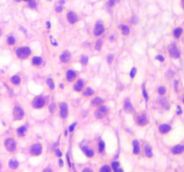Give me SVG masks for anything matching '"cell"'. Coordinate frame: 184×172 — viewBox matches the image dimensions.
<instances>
[{
	"mask_svg": "<svg viewBox=\"0 0 184 172\" xmlns=\"http://www.w3.org/2000/svg\"><path fill=\"white\" fill-rule=\"evenodd\" d=\"M32 51H31L30 47H22L17 48L16 50V56L17 57L21 58V59H24V58H27L28 56H30Z\"/></svg>",
	"mask_w": 184,
	"mask_h": 172,
	"instance_id": "6da1fadb",
	"label": "cell"
},
{
	"mask_svg": "<svg viewBox=\"0 0 184 172\" xmlns=\"http://www.w3.org/2000/svg\"><path fill=\"white\" fill-rule=\"evenodd\" d=\"M4 146L7 151L9 152H13L16 150V142L13 138H6L5 141H4Z\"/></svg>",
	"mask_w": 184,
	"mask_h": 172,
	"instance_id": "7a4b0ae2",
	"label": "cell"
},
{
	"mask_svg": "<svg viewBox=\"0 0 184 172\" xmlns=\"http://www.w3.org/2000/svg\"><path fill=\"white\" fill-rule=\"evenodd\" d=\"M24 117V112L23 109L18 106H15L13 110V117L15 120H22Z\"/></svg>",
	"mask_w": 184,
	"mask_h": 172,
	"instance_id": "3957f363",
	"label": "cell"
},
{
	"mask_svg": "<svg viewBox=\"0 0 184 172\" xmlns=\"http://www.w3.org/2000/svg\"><path fill=\"white\" fill-rule=\"evenodd\" d=\"M45 105V101L44 99L42 97H36L33 99V106L34 109H42V107H44Z\"/></svg>",
	"mask_w": 184,
	"mask_h": 172,
	"instance_id": "277c9868",
	"label": "cell"
},
{
	"mask_svg": "<svg viewBox=\"0 0 184 172\" xmlns=\"http://www.w3.org/2000/svg\"><path fill=\"white\" fill-rule=\"evenodd\" d=\"M42 152V146L40 143H35L31 147V153L34 156H39Z\"/></svg>",
	"mask_w": 184,
	"mask_h": 172,
	"instance_id": "5b68a950",
	"label": "cell"
},
{
	"mask_svg": "<svg viewBox=\"0 0 184 172\" xmlns=\"http://www.w3.org/2000/svg\"><path fill=\"white\" fill-rule=\"evenodd\" d=\"M136 121H137L138 125L143 126V125H146L147 124L148 120H147L146 114H139V115L136 116Z\"/></svg>",
	"mask_w": 184,
	"mask_h": 172,
	"instance_id": "8992f818",
	"label": "cell"
},
{
	"mask_svg": "<svg viewBox=\"0 0 184 172\" xmlns=\"http://www.w3.org/2000/svg\"><path fill=\"white\" fill-rule=\"evenodd\" d=\"M107 112H108V108L106 106H101L97 109V111L95 112V115H96L97 118H101V117H103L106 115Z\"/></svg>",
	"mask_w": 184,
	"mask_h": 172,
	"instance_id": "52a82bcc",
	"label": "cell"
},
{
	"mask_svg": "<svg viewBox=\"0 0 184 172\" xmlns=\"http://www.w3.org/2000/svg\"><path fill=\"white\" fill-rule=\"evenodd\" d=\"M169 53H170V56L173 57V58H179L180 56H181V53H180V50L178 49V47H176V46H172L171 47L169 50Z\"/></svg>",
	"mask_w": 184,
	"mask_h": 172,
	"instance_id": "ba28073f",
	"label": "cell"
},
{
	"mask_svg": "<svg viewBox=\"0 0 184 172\" xmlns=\"http://www.w3.org/2000/svg\"><path fill=\"white\" fill-rule=\"evenodd\" d=\"M71 58V54L69 53L67 50H65L61 55H60V60L63 63H67Z\"/></svg>",
	"mask_w": 184,
	"mask_h": 172,
	"instance_id": "9c48e42d",
	"label": "cell"
},
{
	"mask_svg": "<svg viewBox=\"0 0 184 172\" xmlns=\"http://www.w3.org/2000/svg\"><path fill=\"white\" fill-rule=\"evenodd\" d=\"M67 20L70 23H75V22L77 21V15L74 12H69L67 13Z\"/></svg>",
	"mask_w": 184,
	"mask_h": 172,
	"instance_id": "30bf717a",
	"label": "cell"
},
{
	"mask_svg": "<svg viewBox=\"0 0 184 172\" xmlns=\"http://www.w3.org/2000/svg\"><path fill=\"white\" fill-rule=\"evenodd\" d=\"M103 31H104V28L101 23H97L96 25H95L94 30H93V32H94L95 35L100 36Z\"/></svg>",
	"mask_w": 184,
	"mask_h": 172,
	"instance_id": "8fae6325",
	"label": "cell"
},
{
	"mask_svg": "<svg viewBox=\"0 0 184 172\" xmlns=\"http://www.w3.org/2000/svg\"><path fill=\"white\" fill-rule=\"evenodd\" d=\"M172 129V127L167 124H162L161 125H159V131L161 133H167L168 132H170Z\"/></svg>",
	"mask_w": 184,
	"mask_h": 172,
	"instance_id": "7c38bea8",
	"label": "cell"
},
{
	"mask_svg": "<svg viewBox=\"0 0 184 172\" xmlns=\"http://www.w3.org/2000/svg\"><path fill=\"white\" fill-rule=\"evenodd\" d=\"M75 77H76L75 72L73 71V70H68L67 71V80L68 82H72Z\"/></svg>",
	"mask_w": 184,
	"mask_h": 172,
	"instance_id": "4fadbf2b",
	"label": "cell"
},
{
	"mask_svg": "<svg viewBox=\"0 0 184 172\" xmlns=\"http://www.w3.org/2000/svg\"><path fill=\"white\" fill-rule=\"evenodd\" d=\"M184 151V146L182 145H176L172 149V152L173 154H180Z\"/></svg>",
	"mask_w": 184,
	"mask_h": 172,
	"instance_id": "5bb4252c",
	"label": "cell"
},
{
	"mask_svg": "<svg viewBox=\"0 0 184 172\" xmlns=\"http://www.w3.org/2000/svg\"><path fill=\"white\" fill-rule=\"evenodd\" d=\"M84 85V82L82 80H78L76 82V83L75 84L74 86V89L75 92H80L81 90L83 89V87Z\"/></svg>",
	"mask_w": 184,
	"mask_h": 172,
	"instance_id": "9a60e30c",
	"label": "cell"
},
{
	"mask_svg": "<svg viewBox=\"0 0 184 172\" xmlns=\"http://www.w3.org/2000/svg\"><path fill=\"white\" fill-rule=\"evenodd\" d=\"M140 151L139 148V142L137 140H134L133 141V153L134 154H138Z\"/></svg>",
	"mask_w": 184,
	"mask_h": 172,
	"instance_id": "2e32d148",
	"label": "cell"
},
{
	"mask_svg": "<svg viewBox=\"0 0 184 172\" xmlns=\"http://www.w3.org/2000/svg\"><path fill=\"white\" fill-rule=\"evenodd\" d=\"M8 166L11 169H16L19 166V162L15 160H10L8 162Z\"/></svg>",
	"mask_w": 184,
	"mask_h": 172,
	"instance_id": "e0dca14e",
	"label": "cell"
},
{
	"mask_svg": "<svg viewBox=\"0 0 184 172\" xmlns=\"http://www.w3.org/2000/svg\"><path fill=\"white\" fill-rule=\"evenodd\" d=\"M10 81H11V83H12L13 84L18 85V84H20V83H21V78L19 77L18 75H13L12 77L10 78Z\"/></svg>",
	"mask_w": 184,
	"mask_h": 172,
	"instance_id": "ac0fdd59",
	"label": "cell"
},
{
	"mask_svg": "<svg viewBox=\"0 0 184 172\" xmlns=\"http://www.w3.org/2000/svg\"><path fill=\"white\" fill-rule=\"evenodd\" d=\"M124 109H125V110L128 113L134 112L133 106L131 105V103L129 102V101H126V103H125V105H124Z\"/></svg>",
	"mask_w": 184,
	"mask_h": 172,
	"instance_id": "d6986e66",
	"label": "cell"
},
{
	"mask_svg": "<svg viewBox=\"0 0 184 172\" xmlns=\"http://www.w3.org/2000/svg\"><path fill=\"white\" fill-rule=\"evenodd\" d=\"M6 43L9 46H13L15 44V38L13 35H8L6 37Z\"/></svg>",
	"mask_w": 184,
	"mask_h": 172,
	"instance_id": "ffe728a7",
	"label": "cell"
},
{
	"mask_svg": "<svg viewBox=\"0 0 184 172\" xmlns=\"http://www.w3.org/2000/svg\"><path fill=\"white\" fill-rule=\"evenodd\" d=\"M102 102H103V100H102V99L100 98V97H96V98H94L92 101V105H93V106H99V105H101Z\"/></svg>",
	"mask_w": 184,
	"mask_h": 172,
	"instance_id": "44dd1931",
	"label": "cell"
},
{
	"mask_svg": "<svg viewBox=\"0 0 184 172\" xmlns=\"http://www.w3.org/2000/svg\"><path fill=\"white\" fill-rule=\"evenodd\" d=\"M120 30H121V32L123 35H128V33H129V28H128V26H127V25H121L120 26Z\"/></svg>",
	"mask_w": 184,
	"mask_h": 172,
	"instance_id": "7402d4cb",
	"label": "cell"
},
{
	"mask_svg": "<svg viewBox=\"0 0 184 172\" xmlns=\"http://www.w3.org/2000/svg\"><path fill=\"white\" fill-rule=\"evenodd\" d=\"M181 33H182V29H181V28H176V29H174V31H173V36H174L175 38H180Z\"/></svg>",
	"mask_w": 184,
	"mask_h": 172,
	"instance_id": "603a6c76",
	"label": "cell"
},
{
	"mask_svg": "<svg viewBox=\"0 0 184 172\" xmlns=\"http://www.w3.org/2000/svg\"><path fill=\"white\" fill-rule=\"evenodd\" d=\"M84 153H85L86 156L89 157V158H92V156H93V154H94L92 150H91V149H87L86 147L84 148Z\"/></svg>",
	"mask_w": 184,
	"mask_h": 172,
	"instance_id": "cb8c5ba5",
	"label": "cell"
},
{
	"mask_svg": "<svg viewBox=\"0 0 184 172\" xmlns=\"http://www.w3.org/2000/svg\"><path fill=\"white\" fill-rule=\"evenodd\" d=\"M25 131H26V127L24 126V125H23V126H20V127H18V129H17L18 135H20V136H24Z\"/></svg>",
	"mask_w": 184,
	"mask_h": 172,
	"instance_id": "d4e9b609",
	"label": "cell"
},
{
	"mask_svg": "<svg viewBox=\"0 0 184 172\" xmlns=\"http://www.w3.org/2000/svg\"><path fill=\"white\" fill-rule=\"evenodd\" d=\"M145 151H146V155L147 156L148 158H151L153 156V152H152V149L150 146H146V148H145Z\"/></svg>",
	"mask_w": 184,
	"mask_h": 172,
	"instance_id": "484cf974",
	"label": "cell"
},
{
	"mask_svg": "<svg viewBox=\"0 0 184 172\" xmlns=\"http://www.w3.org/2000/svg\"><path fill=\"white\" fill-rule=\"evenodd\" d=\"M42 63V58L40 56H34L33 58V64L35 65H39Z\"/></svg>",
	"mask_w": 184,
	"mask_h": 172,
	"instance_id": "4316f807",
	"label": "cell"
},
{
	"mask_svg": "<svg viewBox=\"0 0 184 172\" xmlns=\"http://www.w3.org/2000/svg\"><path fill=\"white\" fill-rule=\"evenodd\" d=\"M67 114H68V110L67 109H60V117L62 118H66L67 117Z\"/></svg>",
	"mask_w": 184,
	"mask_h": 172,
	"instance_id": "83f0119b",
	"label": "cell"
},
{
	"mask_svg": "<svg viewBox=\"0 0 184 172\" xmlns=\"http://www.w3.org/2000/svg\"><path fill=\"white\" fill-rule=\"evenodd\" d=\"M47 83H48V85H49V87H50L51 90H53L54 88H55V84H54V82H53V80H52L51 78H48Z\"/></svg>",
	"mask_w": 184,
	"mask_h": 172,
	"instance_id": "f1b7e54d",
	"label": "cell"
},
{
	"mask_svg": "<svg viewBox=\"0 0 184 172\" xmlns=\"http://www.w3.org/2000/svg\"><path fill=\"white\" fill-rule=\"evenodd\" d=\"M104 147H105V144H104V142L103 141H100L98 143V149H99V151L100 152H102L104 150Z\"/></svg>",
	"mask_w": 184,
	"mask_h": 172,
	"instance_id": "f546056e",
	"label": "cell"
},
{
	"mask_svg": "<svg viewBox=\"0 0 184 172\" xmlns=\"http://www.w3.org/2000/svg\"><path fill=\"white\" fill-rule=\"evenodd\" d=\"M92 93H93V91H92L91 88H87V89H86L85 91L84 92L83 94L84 95V96H91Z\"/></svg>",
	"mask_w": 184,
	"mask_h": 172,
	"instance_id": "4dcf8cb0",
	"label": "cell"
},
{
	"mask_svg": "<svg viewBox=\"0 0 184 172\" xmlns=\"http://www.w3.org/2000/svg\"><path fill=\"white\" fill-rule=\"evenodd\" d=\"M101 45H102V41H101V39H99L98 41L96 42V45H95V49L96 50H100L101 47Z\"/></svg>",
	"mask_w": 184,
	"mask_h": 172,
	"instance_id": "1f68e13d",
	"label": "cell"
},
{
	"mask_svg": "<svg viewBox=\"0 0 184 172\" xmlns=\"http://www.w3.org/2000/svg\"><path fill=\"white\" fill-rule=\"evenodd\" d=\"M165 92H166V90H165V88H164L163 86H160V87L158 88V92H159V94L163 95L164 93H165Z\"/></svg>",
	"mask_w": 184,
	"mask_h": 172,
	"instance_id": "d6a6232c",
	"label": "cell"
},
{
	"mask_svg": "<svg viewBox=\"0 0 184 172\" xmlns=\"http://www.w3.org/2000/svg\"><path fill=\"white\" fill-rule=\"evenodd\" d=\"M119 0H109V3H108V5H109V6H114L117 2H119Z\"/></svg>",
	"mask_w": 184,
	"mask_h": 172,
	"instance_id": "836d02e7",
	"label": "cell"
},
{
	"mask_svg": "<svg viewBox=\"0 0 184 172\" xmlns=\"http://www.w3.org/2000/svg\"><path fill=\"white\" fill-rule=\"evenodd\" d=\"M81 62H82V64H84V65H86L87 62H88V58H87V56H82Z\"/></svg>",
	"mask_w": 184,
	"mask_h": 172,
	"instance_id": "e575fe53",
	"label": "cell"
},
{
	"mask_svg": "<svg viewBox=\"0 0 184 172\" xmlns=\"http://www.w3.org/2000/svg\"><path fill=\"white\" fill-rule=\"evenodd\" d=\"M111 166H112V169L115 170L116 169H118V167L119 166V162L115 161V162H112V163H111Z\"/></svg>",
	"mask_w": 184,
	"mask_h": 172,
	"instance_id": "d590c367",
	"label": "cell"
},
{
	"mask_svg": "<svg viewBox=\"0 0 184 172\" xmlns=\"http://www.w3.org/2000/svg\"><path fill=\"white\" fill-rule=\"evenodd\" d=\"M36 6H37V4L34 2V1H30V4H29V7H31V8H34V7H36Z\"/></svg>",
	"mask_w": 184,
	"mask_h": 172,
	"instance_id": "8d00e7d4",
	"label": "cell"
},
{
	"mask_svg": "<svg viewBox=\"0 0 184 172\" xmlns=\"http://www.w3.org/2000/svg\"><path fill=\"white\" fill-rule=\"evenodd\" d=\"M101 171H110V168L108 166H103L101 169Z\"/></svg>",
	"mask_w": 184,
	"mask_h": 172,
	"instance_id": "74e56055",
	"label": "cell"
},
{
	"mask_svg": "<svg viewBox=\"0 0 184 172\" xmlns=\"http://www.w3.org/2000/svg\"><path fill=\"white\" fill-rule=\"evenodd\" d=\"M136 72H137V69L136 68H133L132 70H131L130 72V77L131 78H133L135 75H136Z\"/></svg>",
	"mask_w": 184,
	"mask_h": 172,
	"instance_id": "f35d334b",
	"label": "cell"
},
{
	"mask_svg": "<svg viewBox=\"0 0 184 172\" xmlns=\"http://www.w3.org/2000/svg\"><path fill=\"white\" fill-rule=\"evenodd\" d=\"M55 107H56V105H55L54 103L50 104V105L49 106V109H50V112H53V110H54V109H55Z\"/></svg>",
	"mask_w": 184,
	"mask_h": 172,
	"instance_id": "ab89813d",
	"label": "cell"
},
{
	"mask_svg": "<svg viewBox=\"0 0 184 172\" xmlns=\"http://www.w3.org/2000/svg\"><path fill=\"white\" fill-rule=\"evenodd\" d=\"M50 39L51 43H52V44H53L54 46H57V45H58V43H57V41H56V40H55V39H54V38H53V37H52V36H50Z\"/></svg>",
	"mask_w": 184,
	"mask_h": 172,
	"instance_id": "60d3db41",
	"label": "cell"
},
{
	"mask_svg": "<svg viewBox=\"0 0 184 172\" xmlns=\"http://www.w3.org/2000/svg\"><path fill=\"white\" fill-rule=\"evenodd\" d=\"M75 125H76V123H74L73 125H70V126H69V128H68V131H69V132H72V131L74 130V128L75 127Z\"/></svg>",
	"mask_w": 184,
	"mask_h": 172,
	"instance_id": "b9f144b4",
	"label": "cell"
},
{
	"mask_svg": "<svg viewBox=\"0 0 184 172\" xmlns=\"http://www.w3.org/2000/svg\"><path fill=\"white\" fill-rule=\"evenodd\" d=\"M143 95H144V97L146 98V100H148V95H147V92H146V89L143 90Z\"/></svg>",
	"mask_w": 184,
	"mask_h": 172,
	"instance_id": "7bdbcfd3",
	"label": "cell"
},
{
	"mask_svg": "<svg viewBox=\"0 0 184 172\" xmlns=\"http://www.w3.org/2000/svg\"><path fill=\"white\" fill-rule=\"evenodd\" d=\"M55 152H56V155H57V156H59V157H61V156H62V153H61V151H60L59 150V149H57Z\"/></svg>",
	"mask_w": 184,
	"mask_h": 172,
	"instance_id": "ee69618b",
	"label": "cell"
},
{
	"mask_svg": "<svg viewBox=\"0 0 184 172\" xmlns=\"http://www.w3.org/2000/svg\"><path fill=\"white\" fill-rule=\"evenodd\" d=\"M156 59L160 60L161 62H163V61H164V57L163 56H156Z\"/></svg>",
	"mask_w": 184,
	"mask_h": 172,
	"instance_id": "f6af8a7d",
	"label": "cell"
},
{
	"mask_svg": "<svg viewBox=\"0 0 184 172\" xmlns=\"http://www.w3.org/2000/svg\"><path fill=\"white\" fill-rule=\"evenodd\" d=\"M62 9H63V7H62L61 6H58V7H56V11H57V12L59 13V12H61V11H62Z\"/></svg>",
	"mask_w": 184,
	"mask_h": 172,
	"instance_id": "bcb514c9",
	"label": "cell"
},
{
	"mask_svg": "<svg viewBox=\"0 0 184 172\" xmlns=\"http://www.w3.org/2000/svg\"><path fill=\"white\" fill-rule=\"evenodd\" d=\"M112 59H113V56H112V55H110V56H108V62L110 63V64L111 63V60H112Z\"/></svg>",
	"mask_w": 184,
	"mask_h": 172,
	"instance_id": "7dc6e473",
	"label": "cell"
},
{
	"mask_svg": "<svg viewBox=\"0 0 184 172\" xmlns=\"http://www.w3.org/2000/svg\"><path fill=\"white\" fill-rule=\"evenodd\" d=\"M177 108H178V109H177V114H178V115H181V112H182V111H181V107H180V106H178Z\"/></svg>",
	"mask_w": 184,
	"mask_h": 172,
	"instance_id": "c3c4849f",
	"label": "cell"
},
{
	"mask_svg": "<svg viewBox=\"0 0 184 172\" xmlns=\"http://www.w3.org/2000/svg\"><path fill=\"white\" fill-rule=\"evenodd\" d=\"M63 164H64V162H63V160H61V159H60V160H59V166L62 167V166H63Z\"/></svg>",
	"mask_w": 184,
	"mask_h": 172,
	"instance_id": "681fc988",
	"label": "cell"
},
{
	"mask_svg": "<svg viewBox=\"0 0 184 172\" xmlns=\"http://www.w3.org/2000/svg\"><path fill=\"white\" fill-rule=\"evenodd\" d=\"M83 171H92V169H83Z\"/></svg>",
	"mask_w": 184,
	"mask_h": 172,
	"instance_id": "f907efd6",
	"label": "cell"
},
{
	"mask_svg": "<svg viewBox=\"0 0 184 172\" xmlns=\"http://www.w3.org/2000/svg\"><path fill=\"white\" fill-rule=\"evenodd\" d=\"M47 26L49 27V28L50 27V22H47Z\"/></svg>",
	"mask_w": 184,
	"mask_h": 172,
	"instance_id": "816d5d0a",
	"label": "cell"
},
{
	"mask_svg": "<svg viewBox=\"0 0 184 172\" xmlns=\"http://www.w3.org/2000/svg\"><path fill=\"white\" fill-rule=\"evenodd\" d=\"M60 88H64V84H60Z\"/></svg>",
	"mask_w": 184,
	"mask_h": 172,
	"instance_id": "f5cc1de1",
	"label": "cell"
},
{
	"mask_svg": "<svg viewBox=\"0 0 184 172\" xmlns=\"http://www.w3.org/2000/svg\"><path fill=\"white\" fill-rule=\"evenodd\" d=\"M2 36V31H1V29H0V37Z\"/></svg>",
	"mask_w": 184,
	"mask_h": 172,
	"instance_id": "db71d44e",
	"label": "cell"
},
{
	"mask_svg": "<svg viewBox=\"0 0 184 172\" xmlns=\"http://www.w3.org/2000/svg\"><path fill=\"white\" fill-rule=\"evenodd\" d=\"M24 1H26V2L28 1V2H30V1H32V0H24Z\"/></svg>",
	"mask_w": 184,
	"mask_h": 172,
	"instance_id": "11a10c76",
	"label": "cell"
},
{
	"mask_svg": "<svg viewBox=\"0 0 184 172\" xmlns=\"http://www.w3.org/2000/svg\"><path fill=\"white\" fill-rule=\"evenodd\" d=\"M1 168H2V164H1V162H0V169H1Z\"/></svg>",
	"mask_w": 184,
	"mask_h": 172,
	"instance_id": "9f6ffc18",
	"label": "cell"
},
{
	"mask_svg": "<svg viewBox=\"0 0 184 172\" xmlns=\"http://www.w3.org/2000/svg\"><path fill=\"white\" fill-rule=\"evenodd\" d=\"M15 1H16V2H20V1H21V0H15Z\"/></svg>",
	"mask_w": 184,
	"mask_h": 172,
	"instance_id": "6f0895ef",
	"label": "cell"
},
{
	"mask_svg": "<svg viewBox=\"0 0 184 172\" xmlns=\"http://www.w3.org/2000/svg\"><path fill=\"white\" fill-rule=\"evenodd\" d=\"M183 6H184V0H183Z\"/></svg>",
	"mask_w": 184,
	"mask_h": 172,
	"instance_id": "680465c9",
	"label": "cell"
},
{
	"mask_svg": "<svg viewBox=\"0 0 184 172\" xmlns=\"http://www.w3.org/2000/svg\"><path fill=\"white\" fill-rule=\"evenodd\" d=\"M183 102H184V97H183Z\"/></svg>",
	"mask_w": 184,
	"mask_h": 172,
	"instance_id": "91938a15",
	"label": "cell"
},
{
	"mask_svg": "<svg viewBox=\"0 0 184 172\" xmlns=\"http://www.w3.org/2000/svg\"><path fill=\"white\" fill-rule=\"evenodd\" d=\"M0 96H1V94H0Z\"/></svg>",
	"mask_w": 184,
	"mask_h": 172,
	"instance_id": "94428289",
	"label": "cell"
}]
</instances>
